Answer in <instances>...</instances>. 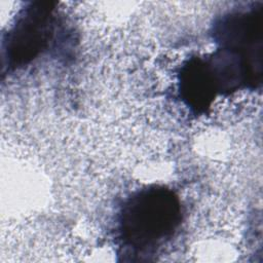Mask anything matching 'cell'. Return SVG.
<instances>
[{
    "label": "cell",
    "mask_w": 263,
    "mask_h": 263,
    "mask_svg": "<svg viewBox=\"0 0 263 263\" xmlns=\"http://www.w3.org/2000/svg\"><path fill=\"white\" fill-rule=\"evenodd\" d=\"M183 211L179 196L163 185H149L135 191L118 215V238L135 253L156 250L180 228Z\"/></svg>",
    "instance_id": "1"
},
{
    "label": "cell",
    "mask_w": 263,
    "mask_h": 263,
    "mask_svg": "<svg viewBox=\"0 0 263 263\" xmlns=\"http://www.w3.org/2000/svg\"><path fill=\"white\" fill-rule=\"evenodd\" d=\"M54 11L51 2H30L20 10L3 35V68L22 69L47 48L54 32Z\"/></svg>",
    "instance_id": "2"
},
{
    "label": "cell",
    "mask_w": 263,
    "mask_h": 263,
    "mask_svg": "<svg viewBox=\"0 0 263 263\" xmlns=\"http://www.w3.org/2000/svg\"><path fill=\"white\" fill-rule=\"evenodd\" d=\"M220 47L262 61V6L234 9L220 17L213 28Z\"/></svg>",
    "instance_id": "3"
},
{
    "label": "cell",
    "mask_w": 263,
    "mask_h": 263,
    "mask_svg": "<svg viewBox=\"0 0 263 263\" xmlns=\"http://www.w3.org/2000/svg\"><path fill=\"white\" fill-rule=\"evenodd\" d=\"M179 93L183 103L196 113L212 106L218 92L205 58L193 57L181 66Z\"/></svg>",
    "instance_id": "4"
}]
</instances>
